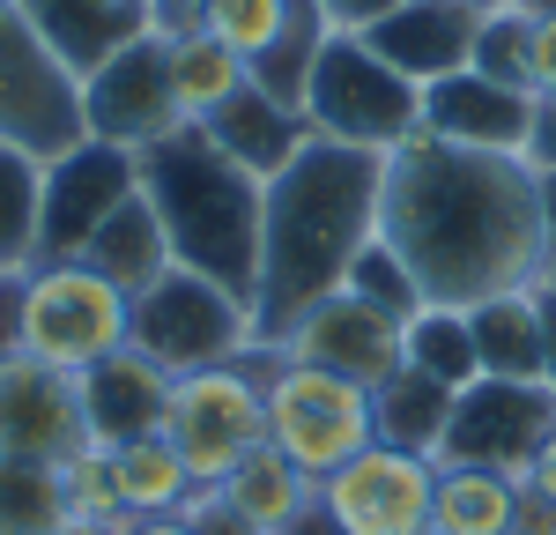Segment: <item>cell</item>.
I'll return each mask as SVG.
<instances>
[{"instance_id": "1", "label": "cell", "mask_w": 556, "mask_h": 535, "mask_svg": "<svg viewBox=\"0 0 556 535\" xmlns=\"http://www.w3.org/2000/svg\"><path fill=\"white\" fill-rule=\"evenodd\" d=\"M379 238L408 261L424 306H482L505 290H534L549 268L542 178L505 149H453L438 134H408L386 157Z\"/></svg>"}, {"instance_id": "2", "label": "cell", "mask_w": 556, "mask_h": 535, "mask_svg": "<svg viewBox=\"0 0 556 535\" xmlns=\"http://www.w3.org/2000/svg\"><path fill=\"white\" fill-rule=\"evenodd\" d=\"M379 194H386L379 149H349V141H319V134L267 178L260 283H253L260 350H282V335L304 312L349 283L356 253L379 238Z\"/></svg>"}, {"instance_id": "3", "label": "cell", "mask_w": 556, "mask_h": 535, "mask_svg": "<svg viewBox=\"0 0 556 535\" xmlns=\"http://www.w3.org/2000/svg\"><path fill=\"white\" fill-rule=\"evenodd\" d=\"M134 164H141V201L156 209L164 238H172V261L223 283V290H238L253 306L267 178L230 164L201 127H172L164 141L134 149Z\"/></svg>"}, {"instance_id": "4", "label": "cell", "mask_w": 556, "mask_h": 535, "mask_svg": "<svg viewBox=\"0 0 556 535\" xmlns=\"http://www.w3.org/2000/svg\"><path fill=\"white\" fill-rule=\"evenodd\" d=\"M298 112L319 141H349V149L393 157L408 134L424 127V89L408 83L401 67H386L356 30H327Z\"/></svg>"}, {"instance_id": "5", "label": "cell", "mask_w": 556, "mask_h": 535, "mask_svg": "<svg viewBox=\"0 0 556 535\" xmlns=\"http://www.w3.org/2000/svg\"><path fill=\"white\" fill-rule=\"evenodd\" d=\"M127 343L141 357H156L172 380H186V372L238 364L245 350H260V327L238 290H223L193 268H164L149 290L127 298Z\"/></svg>"}, {"instance_id": "6", "label": "cell", "mask_w": 556, "mask_h": 535, "mask_svg": "<svg viewBox=\"0 0 556 535\" xmlns=\"http://www.w3.org/2000/svg\"><path fill=\"white\" fill-rule=\"evenodd\" d=\"M267 364H275V350H245L238 364H208V372L172 380L164 439L186 453L201 490H215L253 446H267Z\"/></svg>"}, {"instance_id": "7", "label": "cell", "mask_w": 556, "mask_h": 535, "mask_svg": "<svg viewBox=\"0 0 556 535\" xmlns=\"http://www.w3.org/2000/svg\"><path fill=\"white\" fill-rule=\"evenodd\" d=\"M379 439L371 424V387H356L327 364H304V357H282L267 364V446L282 461H298L304 476H334L342 461H356L364 446Z\"/></svg>"}, {"instance_id": "8", "label": "cell", "mask_w": 556, "mask_h": 535, "mask_svg": "<svg viewBox=\"0 0 556 535\" xmlns=\"http://www.w3.org/2000/svg\"><path fill=\"white\" fill-rule=\"evenodd\" d=\"M127 350V290H112L97 268L52 261L30 268V306H23V357L83 380L97 357Z\"/></svg>"}, {"instance_id": "9", "label": "cell", "mask_w": 556, "mask_h": 535, "mask_svg": "<svg viewBox=\"0 0 556 535\" xmlns=\"http://www.w3.org/2000/svg\"><path fill=\"white\" fill-rule=\"evenodd\" d=\"M0 141L30 149L38 164L83 141V83L52 60L15 0H0Z\"/></svg>"}, {"instance_id": "10", "label": "cell", "mask_w": 556, "mask_h": 535, "mask_svg": "<svg viewBox=\"0 0 556 535\" xmlns=\"http://www.w3.org/2000/svg\"><path fill=\"white\" fill-rule=\"evenodd\" d=\"M134 194H141V164H134V149H119V141L83 134L75 149L45 157V178H38V261L30 268L83 261V246L97 238V223L112 216L119 201H134Z\"/></svg>"}, {"instance_id": "11", "label": "cell", "mask_w": 556, "mask_h": 535, "mask_svg": "<svg viewBox=\"0 0 556 535\" xmlns=\"http://www.w3.org/2000/svg\"><path fill=\"white\" fill-rule=\"evenodd\" d=\"M556 432V387L542 380H475L453 401V424L438 446V469H497L527 476L534 446Z\"/></svg>"}, {"instance_id": "12", "label": "cell", "mask_w": 556, "mask_h": 535, "mask_svg": "<svg viewBox=\"0 0 556 535\" xmlns=\"http://www.w3.org/2000/svg\"><path fill=\"white\" fill-rule=\"evenodd\" d=\"M172 127H186L172 97V30H141L104 67L83 75V134L119 141V149H149Z\"/></svg>"}, {"instance_id": "13", "label": "cell", "mask_w": 556, "mask_h": 535, "mask_svg": "<svg viewBox=\"0 0 556 535\" xmlns=\"http://www.w3.org/2000/svg\"><path fill=\"white\" fill-rule=\"evenodd\" d=\"M430 490H438V461L371 439L356 461H342L334 476H319V513L342 535H424Z\"/></svg>"}, {"instance_id": "14", "label": "cell", "mask_w": 556, "mask_h": 535, "mask_svg": "<svg viewBox=\"0 0 556 535\" xmlns=\"http://www.w3.org/2000/svg\"><path fill=\"white\" fill-rule=\"evenodd\" d=\"M401 335H408V320L364 306L356 290H334V298H319V306L282 335V357L327 364V372H342L356 387H386V380L408 364V357H401Z\"/></svg>"}, {"instance_id": "15", "label": "cell", "mask_w": 556, "mask_h": 535, "mask_svg": "<svg viewBox=\"0 0 556 535\" xmlns=\"http://www.w3.org/2000/svg\"><path fill=\"white\" fill-rule=\"evenodd\" d=\"M89 446L83 387L38 357H0V461H67Z\"/></svg>"}, {"instance_id": "16", "label": "cell", "mask_w": 556, "mask_h": 535, "mask_svg": "<svg viewBox=\"0 0 556 535\" xmlns=\"http://www.w3.org/2000/svg\"><path fill=\"white\" fill-rule=\"evenodd\" d=\"M424 134L453 141V149H505L527 157V134H534V89L490 83V75H438L424 83Z\"/></svg>"}, {"instance_id": "17", "label": "cell", "mask_w": 556, "mask_h": 535, "mask_svg": "<svg viewBox=\"0 0 556 535\" xmlns=\"http://www.w3.org/2000/svg\"><path fill=\"white\" fill-rule=\"evenodd\" d=\"M475 30H482V15H475L468 0H393L371 30H356V38L379 52L386 67H401L408 83L424 89L438 75H460L475 60Z\"/></svg>"}, {"instance_id": "18", "label": "cell", "mask_w": 556, "mask_h": 535, "mask_svg": "<svg viewBox=\"0 0 556 535\" xmlns=\"http://www.w3.org/2000/svg\"><path fill=\"white\" fill-rule=\"evenodd\" d=\"M83 424L97 446H127L141 439V432H164V401H172V372L156 364V357H141L127 343V350L97 357L83 380Z\"/></svg>"}, {"instance_id": "19", "label": "cell", "mask_w": 556, "mask_h": 535, "mask_svg": "<svg viewBox=\"0 0 556 535\" xmlns=\"http://www.w3.org/2000/svg\"><path fill=\"white\" fill-rule=\"evenodd\" d=\"M30 15V30L52 45V60L83 83L89 67H104L119 45L156 30V0H15Z\"/></svg>"}, {"instance_id": "20", "label": "cell", "mask_w": 556, "mask_h": 535, "mask_svg": "<svg viewBox=\"0 0 556 535\" xmlns=\"http://www.w3.org/2000/svg\"><path fill=\"white\" fill-rule=\"evenodd\" d=\"M201 134H208L230 164H245L253 178H275L304 141H312V127H304L298 104H282L275 89H260V83H245L238 97H223L208 120H201Z\"/></svg>"}, {"instance_id": "21", "label": "cell", "mask_w": 556, "mask_h": 535, "mask_svg": "<svg viewBox=\"0 0 556 535\" xmlns=\"http://www.w3.org/2000/svg\"><path fill=\"white\" fill-rule=\"evenodd\" d=\"M215 490H223V506H230L253 535H290L304 513H312V498H319V484L304 476L298 461H282L275 446H253Z\"/></svg>"}, {"instance_id": "22", "label": "cell", "mask_w": 556, "mask_h": 535, "mask_svg": "<svg viewBox=\"0 0 556 535\" xmlns=\"http://www.w3.org/2000/svg\"><path fill=\"white\" fill-rule=\"evenodd\" d=\"M83 268H97L112 290H149L164 268H178L172 261V238H164V223H156V209L134 194V201H119L112 216L97 223V238L83 246Z\"/></svg>"}, {"instance_id": "23", "label": "cell", "mask_w": 556, "mask_h": 535, "mask_svg": "<svg viewBox=\"0 0 556 535\" xmlns=\"http://www.w3.org/2000/svg\"><path fill=\"white\" fill-rule=\"evenodd\" d=\"M453 401H460V387H445V380H430V372H416V364H401L386 387H371V424H379V446H401V453L438 461L445 424H453Z\"/></svg>"}, {"instance_id": "24", "label": "cell", "mask_w": 556, "mask_h": 535, "mask_svg": "<svg viewBox=\"0 0 556 535\" xmlns=\"http://www.w3.org/2000/svg\"><path fill=\"white\" fill-rule=\"evenodd\" d=\"M112 490H119V513L127 521H164V513H186L193 498V469L164 432H141V439L112 446Z\"/></svg>"}, {"instance_id": "25", "label": "cell", "mask_w": 556, "mask_h": 535, "mask_svg": "<svg viewBox=\"0 0 556 535\" xmlns=\"http://www.w3.org/2000/svg\"><path fill=\"white\" fill-rule=\"evenodd\" d=\"M527 484L497 469H438L430 490V528L438 535H519Z\"/></svg>"}, {"instance_id": "26", "label": "cell", "mask_w": 556, "mask_h": 535, "mask_svg": "<svg viewBox=\"0 0 556 535\" xmlns=\"http://www.w3.org/2000/svg\"><path fill=\"white\" fill-rule=\"evenodd\" d=\"M468 327H475L482 380H542V312H534V290H505V298L468 306Z\"/></svg>"}, {"instance_id": "27", "label": "cell", "mask_w": 556, "mask_h": 535, "mask_svg": "<svg viewBox=\"0 0 556 535\" xmlns=\"http://www.w3.org/2000/svg\"><path fill=\"white\" fill-rule=\"evenodd\" d=\"M245 83H253V67L230 45H215L208 30H172V97H178V120L186 127H201L215 104L238 97Z\"/></svg>"}, {"instance_id": "28", "label": "cell", "mask_w": 556, "mask_h": 535, "mask_svg": "<svg viewBox=\"0 0 556 535\" xmlns=\"http://www.w3.org/2000/svg\"><path fill=\"white\" fill-rule=\"evenodd\" d=\"M401 357L430 372V380H445V387H475L482 380V364H475V327L460 306H424L408 320V335H401Z\"/></svg>"}, {"instance_id": "29", "label": "cell", "mask_w": 556, "mask_h": 535, "mask_svg": "<svg viewBox=\"0 0 556 535\" xmlns=\"http://www.w3.org/2000/svg\"><path fill=\"white\" fill-rule=\"evenodd\" d=\"M38 178H45V164L30 149L0 141V268L38 261Z\"/></svg>"}, {"instance_id": "30", "label": "cell", "mask_w": 556, "mask_h": 535, "mask_svg": "<svg viewBox=\"0 0 556 535\" xmlns=\"http://www.w3.org/2000/svg\"><path fill=\"white\" fill-rule=\"evenodd\" d=\"M290 15H298V0H201V23L193 30H208L215 45H230L245 67L275 52V38L290 30Z\"/></svg>"}, {"instance_id": "31", "label": "cell", "mask_w": 556, "mask_h": 535, "mask_svg": "<svg viewBox=\"0 0 556 535\" xmlns=\"http://www.w3.org/2000/svg\"><path fill=\"white\" fill-rule=\"evenodd\" d=\"M60 476L45 461H0V535H60Z\"/></svg>"}, {"instance_id": "32", "label": "cell", "mask_w": 556, "mask_h": 535, "mask_svg": "<svg viewBox=\"0 0 556 535\" xmlns=\"http://www.w3.org/2000/svg\"><path fill=\"white\" fill-rule=\"evenodd\" d=\"M52 476H60V506H67V521H127L119 513V490H112V446H75L67 461H52Z\"/></svg>"}, {"instance_id": "33", "label": "cell", "mask_w": 556, "mask_h": 535, "mask_svg": "<svg viewBox=\"0 0 556 535\" xmlns=\"http://www.w3.org/2000/svg\"><path fill=\"white\" fill-rule=\"evenodd\" d=\"M342 290H356L364 306L393 312V320H416V312H424V290H416V275H408V261H401L386 238H371V246L356 253V268H349Z\"/></svg>"}, {"instance_id": "34", "label": "cell", "mask_w": 556, "mask_h": 535, "mask_svg": "<svg viewBox=\"0 0 556 535\" xmlns=\"http://www.w3.org/2000/svg\"><path fill=\"white\" fill-rule=\"evenodd\" d=\"M527 38H534V15L527 8H497V15H482V30H475V75H490V83H513L527 89Z\"/></svg>"}, {"instance_id": "35", "label": "cell", "mask_w": 556, "mask_h": 535, "mask_svg": "<svg viewBox=\"0 0 556 535\" xmlns=\"http://www.w3.org/2000/svg\"><path fill=\"white\" fill-rule=\"evenodd\" d=\"M23 306H30V268H0V357H23Z\"/></svg>"}, {"instance_id": "36", "label": "cell", "mask_w": 556, "mask_h": 535, "mask_svg": "<svg viewBox=\"0 0 556 535\" xmlns=\"http://www.w3.org/2000/svg\"><path fill=\"white\" fill-rule=\"evenodd\" d=\"M527 89L556 97V15H534V38H527Z\"/></svg>"}, {"instance_id": "37", "label": "cell", "mask_w": 556, "mask_h": 535, "mask_svg": "<svg viewBox=\"0 0 556 535\" xmlns=\"http://www.w3.org/2000/svg\"><path fill=\"white\" fill-rule=\"evenodd\" d=\"M527 164L556 172V97H534V134H527Z\"/></svg>"}, {"instance_id": "38", "label": "cell", "mask_w": 556, "mask_h": 535, "mask_svg": "<svg viewBox=\"0 0 556 535\" xmlns=\"http://www.w3.org/2000/svg\"><path fill=\"white\" fill-rule=\"evenodd\" d=\"M519 484H527L534 506H549V513H556V432L534 446V461H527V476H519Z\"/></svg>"}, {"instance_id": "39", "label": "cell", "mask_w": 556, "mask_h": 535, "mask_svg": "<svg viewBox=\"0 0 556 535\" xmlns=\"http://www.w3.org/2000/svg\"><path fill=\"white\" fill-rule=\"evenodd\" d=\"M386 8H393V0H319V15H327L334 30H371Z\"/></svg>"}, {"instance_id": "40", "label": "cell", "mask_w": 556, "mask_h": 535, "mask_svg": "<svg viewBox=\"0 0 556 535\" xmlns=\"http://www.w3.org/2000/svg\"><path fill=\"white\" fill-rule=\"evenodd\" d=\"M534 312H542V380L556 387V290L534 283Z\"/></svg>"}, {"instance_id": "41", "label": "cell", "mask_w": 556, "mask_h": 535, "mask_svg": "<svg viewBox=\"0 0 556 535\" xmlns=\"http://www.w3.org/2000/svg\"><path fill=\"white\" fill-rule=\"evenodd\" d=\"M127 535H193L178 513H164V521H127Z\"/></svg>"}, {"instance_id": "42", "label": "cell", "mask_w": 556, "mask_h": 535, "mask_svg": "<svg viewBox=\"0 0 556 535\" xmlns=\"http://www.w3.org/2000/svg\"><path fill=\"white\" fill-rule=\"evenodd\" d=\"M542 178V223H549V253H556V172H534Z\"/></svg>"}, {"instance_id": "43", "label": "cell", "mask_w": 556, "mask_h": 535, "mask_svg": "<svg viewBox=\"0 0 556 535\" xmlns=\"http://www.w3.org/2000/svg\"><path fill=\"white\" fill-rule=\"evenodd\" d=\"M290 535H342V528H334V521L319 513V498H312V513H304V521H298V528H290Z\"/></svg>"}, {"instance_id": "44", "label": "cell", "mask_w": 556, "mask_h": 535, "mask_svg": "<svg viewBox=\"0 0 556 535\" xmlns=\"http://www.w3.org/2000/svg\"><path fill=\"white\" fill-rule=\"evenodd\" d=\"M60 535H127V521H67Z\"/></svg>"}, {"instance_id": "45", "label": "cell", "mask_w": 556, "mask_h": 535, "mask_svg": "<svg viewBox=\"0 0 556 535\" xmlns=\"http://www.w3.org/2000/svg\"><path fill=\"white\" fill-rule=\"evenodd\" d=\"M475 15H497V8H527V0H468Z\"/></svg>"}, {"instance_id": "46", "label": "cell", "mask_w": 556, "mask_h": 535, "mask_svg": "<svg viewBox=\"0 0 556 535\" xmlns=\"http://www.w3.org/2000/svg\"><path fill=\"white\" fill-rule=\"evenodd\" d=\"M527 15H556V0H527Z\"/></svg>"}, {"instance_id": "47", "label": "cell", "mask_w": 556, "mask_h": 535, "mask_svg": "<svg viewBox=\"0 0 556 535\" xmlns=\"http://www.w3.org/2000/svg\"><path fill=\"white\" fill-rule=\"evenodd\" d=\"M542 283H549V290H556V253H549V268H542Z\"/></svg>"}, {"instance_id": "48", "label": "cell", "mask_w": 556, "mask_h": 535, "mask_svg": "<svg viewBox=\"0 0 556 535\" xmlns=\"http://www.w3.org/2000/svg\"><path fill=\"white\" fill-rule=\"evenodd\" d=\"M424 535H438V528H424Z\"/></svg>"}]
</instances>
